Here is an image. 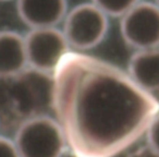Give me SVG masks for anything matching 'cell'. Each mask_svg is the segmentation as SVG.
<instances>
[{
    "label": "cell",
    "instance_id": "cell-1",
    "mask_svg": "<svg viewBox=\"0 0 159 157\" xmlns=\"http://www.w3.org/2000/svg\"><path fill=\"white\" fill-rule=\"evenodd\" d=\"M52 109L75 157H115L145 134L159 103L117 67L69 53L53 73Z\"/></svg>",
    "mask_w": 159,
    "mask_h": 157
},
{
    "label": "cell",
    "instance_id": "cell-2",
    "mask_svg": "<svg viewBox=\"0 0 159 157\" xmlns=\"http://www.w3.org/2000/svg\"><path fill=\"white\" fill-rule=\"evenodd\" d=\"M0 94V123L20 126L43 116L53 103V74L26 68L10 79Z\"/></svg>",
    "mask_w": 159,
    "mask_h": 157
},
{
    "label": "cell",
    "instance_id": "cell-3",
    "mask_svg": "<svg viewBox=\"0 0 159 157\" xmlns=\"http://www.w3.org/2000/svg\"><path fill=\"white\" fill-rule=\"evenodd\" d=\"M14 144L21 157H61L68 146L60 123L46 115L21 123Z\"/></svg>",
    "mask_w": 159,
    "mask_h": 157
},
{
    "label": "cell",
    "instance_id": "cell-4",
    "mask_svg": "<svg viewBox=\"0 0 159 157\" xmlns=\"http://www.w3.org/2000/svg\"><path fill=\"white\" fill-rule=\"evenodd\" d=\"M107 31L108 16L92 2L79 5L68 12L62 32L71 47L87 50L100 44Z\"/></svg>",
    "mask_w": 159,
    "mask_h": 157
},
{
    "label": "cell",
    "instance_id": "cell-5",
    "mask_svg": "<svg viewBox=\"0 0 159 157\" xmlns=\"http://www.w3.org/2000/svg\"><path fill=\"white\" fill-rule=\"evenodd\" d=\"M24 39L27 64L42 72L53 74L69 53L70 45L57 27L32 29Z\"/></svg>",
    "mask_w": 159,
    "mask_h": 157
},
{
    "label": "cell",
    "instance_id": "cell-6",
    "mask_svg": "<svg viewBox=\"0 0 159 157\" xmlns=\"http://www.w3.org/2000/svg\"><path fill=\"white\" fill-rule=\"evenodd\" d=\"M121 35L136 50L159 48V7L139 1L121 16Z\"/></svg>",
    "mask_w": 159,
    "mask_h": 157
},
{
    "label": "cell",
    "instance_id": "cell-7",
    "mask_svg": "<svg viewBox=\"0 0 159 157\" xmlns=\"http://www.w3.org/2000/svg\"><path fill=\"white\" fill-rule=\"evenodd\" d=\"M18 13L31 29L56 27L66 16V0H18Z\"/></svg>",
    "mask_w": 159,
    "mask_h": 157
},
{
    "label": "cell",
    "instance_id": "cell-8",
    "mask_svg": "<svg viewBox=\"0 0 159 157\" xmlns=\"http://www.w3.org/2000/svg\"><path fill=\"white\" fill-rule=\"evenodd\" d=\"M130 77L147 93L159 94V48L137 50L129 62Z\"/></svg>",
    "mask_w": 159,
    "mask_h": 157
},
{
    "label": "cell",
    "instance_id": "cell-9",
    "mask_svg": "<svg viewBox=\"0 0 159 157\" xmlns=\"http://www.w3.org/2000/svg\"><path fill=\"white\" fill-rule=\"evenodd\" d=\"M24 37L14 32H0V79H10L26 69Z\"/></svg>",
    "mask_w": 159,
    "mask_h": 157
},
{
    "label": "cell",
    "instance_id": "cell-10",
    "mask_svg": "<svg viewBox=\"0 0 159 157\" xmlns=\"http://www.w3.org/2000/svg\"><path fill=\"white\" fill-rule=\"evenodd\" d=\"M139 2V0H93L96 7L111 16H123Z\"/></svg>",
    "mask_w": 159,
    "mask_h": 157
},
{
    "label": "cell",
    "instance_id": "cell-11",
    "mask_svg": "<svg viewBox=\"0 0 159 157\" xmlns=\"http://www.w3.org/2000/svg\"><path fill=\"white\" fill-rule=\"evenodd\" d=\"M145 135L147 139V145L159 153V113L149 123Z\"/></svg>",
    "mask_w": 159,
    "mask_h": 157
},
{
    "label": "cell",
    "instance_id": "cell-12",
    "mask_svg": "<svg viewBox=\"0 0 159 157\" xmlns=\"http://www.w3.org/2000/svg\"><path fill=\"white\" fill-rule=\"evenodd\" d=\"M0 157H21L14 141L0 136Z\"/></svg>",
    "mask_w": 159,
    "mask_h": 157
},
{
    "label": "cell",
    "instance_id": "cell-13",
    "mask_svg": "<svg viewBox=\"0 0 159 157\" xmlns=\"http://www.w3.org/2000/svg\"><path fill=\"white\" fill-rule=\"evenodd\" d=\"M128 157H159V153H157L148 145H145L133 150Z\"/></svg>",
    "mask_w": 159,
    "mask_h": 157
},
{
    "label": "cell",
    "instance_id": "cell-14",
    "mask_svg": "<svg viewBox=\"0 0 159 157\" xmlns=\"http://www.w3.org/2000/svg\"><path fill=\"white\" fill-rule=\"evenodd\" d=\"M155 3H156V5L159 7V0H156V2H155Z\"/></svg>",
    "mask_w": 159,
    "mask_h": 157
},
{
    "label": "cell",
    "instance_id": "cell-15",
    "mask_svg": "<svg viewBox=\"0 0 159 157\" xmlns=\"http://www.w3.org/2000/svg\"><path fill=\"white\" fill-rule=\"evenodd\" d=\"M2 1H5V0H2Z\"/></svg>",
    "mask_w": 159,
    "mask_h": 157
}]
</instances>
